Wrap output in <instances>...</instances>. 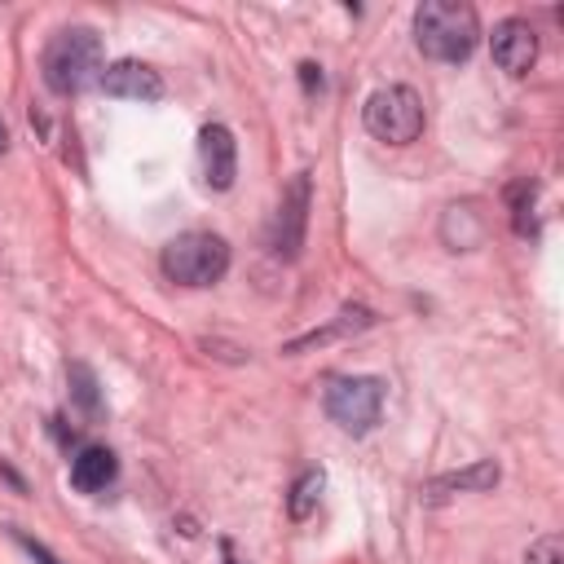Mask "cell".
<instances>
[{
	"instance_id": "obj_1",
	"label": "cell",
	"mask_w": 564,
	"mask_h": 564,
	"mask_svg": "<svg viewBox=\"0 0 564 564\" xmlns=\"http://www.w3.org/2000/svg\"><path fill=\"white\" fill-rule=\"evenodd\" d=\"M480 40V22L476 9L463 0H423L414 9V44L432 57V62H467L476 53Z\"/></svg>"
},
{
	"instance_id": "obj_2",
	"label": "cell",
	"mask_w": 564,
	"mask_h": 564,
	"mask_svg": "<svg viewBox=\"0 0 564 564\" xmlns=\"http://www.w3.org/2000/svg\"><path fill=\"white\" fill-rule=\"evenodd\" d=\"M101 35L93 26H62L53 31V40L44 44L40 57V75L57 97H75L88 84L101 79Z\"/></svg>"
},
{
	"instance_id": "obj_3",
	"label": "cell",
	"mask_w": 564,
	"mask_h": 564,
	"mask_svg": "<svg viewBox=\"0 0 564 564\" xmlns=\"http://www.w3.org/2000/svg\"><path fill=\"white\" fill-rule=\"evenodd\" d=\"M159 264H163V278L176 282V286H212L229 269V242L220 234L189 229V234H176L163 247Z\"/></svg>"
},
{
	"instance_id": "obj_4",
	"label": "cell",
	"mask_w": 564,
	"mask_h": 564,
	"mask_svg": "<svg viewBox=\"0 0 564 564\" xmlns=\"http://www.w3.org/2000/svg\"><path fill=\"white\" fill-rule=\"evenodd\" d=\"M361 123H366V132H370L375 141L410 145V141H419V132H423V97H419L410 84L375 88V93L366 97Z\"/></svg>"
},
{
	"instance_id": "obj_5",
	"label": "cell",
	"mask_w": 564,
	"mask_h": 564,
	"mask_svg": "<svg viewBox=\"0 0 564 564\" xmlns=\"http://www.w3.org/2000/svg\"><path fill=\"white\" fill-rule=\"evenodd\" d=\"M322 405H326V419H330L335 427L361 436V432H370V427L379 423V414H383V379H375V375H344V379H330Z\"/></svg>"
},
{
	"instance_id": "obj_6",
	"label": "cell",
	"mask_w": 564,
	"mask_h": 564,
	"mask_svg": "<svg viewBox=\"0 0 564 564\" xmlns=\"http://www.w3.org/2000/svg\"><path fill=\"white\" fill-rule=\"evenodd\" d=\"M304 229H308V172H295L291 185L282 189V203L273 212L269 225V251L282 260H295L304 247Z\"/></svg>"
},
{
	"instance_id": "obj_7",
	"label": "cell",
	"mask_w": 564,
	"mask_h": 564,
	"mask_svg": "<svg viewBox=\"0 0 564 564\" xmlns=\"http://www.w3.org/2000/svg\"><path fill=\"white\" fill-rule=\"evenodd\" d=\"M489 53L498 62V70L507 75H529V66L538 62V31L524 18H502L489 35Z\"/></svg>"
},
{
	"instance_id": "obj_8",
	"label": "cell",
	"mask_w": 564,
	"mask_h": 564,
	"mask_svg": "<svg viewBox=\"0 0 564 564\" xmlns=\"http://www.w3.org/2000/svg\"><path fill=\"white\" fill-rule=\"evenodd\" d=\"M198 172L212 189H229L238 176V141L225 123H207L198 132Z\"/></svg>"
},
{
	"instance_id": "obj_9",
	"label": "cell",
	"mask_w": 564,
	"mask_h": 564,
	"mask_svg": "<svg viewBox=\"0 0 564 564\" xmlns=\"http://www.w3.org/2000/svg\"><path fill=\"white\" fill-rule=\"evenodd\" d=\"M97 84H101V93L123 97V101H159V97H163V79H159V70L145 66V62H132V57L110 62V66L101 70Z\"/></svg>"
},
{
	"instance_id": "obj_10",
	"label": "cell",
	"mask_w": 564,
	"mask_h": 564,
	"mask_svg": "<svg viewBox=\"0 0 564 564\" xmlns=\"http://www.w3.org/2000/svg\"><path fill=\"white\" fill-rule=\"evenodd\" d=\"M498 463L494 458H480V463H471V467H463V471H445V476H432L427 485H423V502H445V498H454V494H485V489H494L498 485Z\"/></svg>"
},
{
	"instance_id": "obj_11",
	"label": "cell",
	"mask_w": 564,
	"mask_h": 564,
	"mask_svg": "<svg viewBox=\"0 0 564 564\" xmlns=\"http://www.w3.org/2000/svg\"><path fill=\"white\" fill-rule=\"evenodd\" d=\"M119 476V458L106 445H79L70 458V485L79 494H101L106 485H115Z\"/></svg>"
},
{
	"instance_id": "obj_12",
	"label": "cell",
	"mask_w": 564,
	"mask_h": 564,
	"mask_svg": "<svg viewBox=\"0 0 564 564\" xmlns=\"http://www.w3.org/2000/svg\"><path fill=\"white\" fill-rule=\"evenodd\" d=\"M441 238H445L454 251H471V247H480V238H485V220H480L476 203H454V207H445Z\"/></svg>"
},
{
	"instance_id": "obj_13",
	"label": "cell",
	"mask_w": 564,
	"mask_h": 564,
	"mask_svg": "<svg viewBox=\"0 0 564 564\" xmlns=\"http://www.w3.org/2000/svg\"><path fill=\"white\" fill-rule=\"evenodd\" d=\"M366 326H375V313L370 308H361V304H348L330 326H322V330H308V335H300V339H291L282 352H304V348H313V344H326V339H335V335H348V330H366Z\"/></svg>"
},
{
	"instance_id": "obj_14",
	"label": "cell",
	"mask_w": 564,
	"mask_h": 564,
	"mask_svg": "<svg viewBox=\"0 0 564 564\" xmlns=\"http://www.w3.org/2000/svg\"><path fill=\"white\" fill-rule=\"evenodd\" d=\"M66 379H70V401H75V405H79L88 419H101V383H97L93 366H84V361H70Z\"/></svg>"
},
{
	"instance_id": "obj_15",
	"label": "cell",
	"mask_w": 564,
	"mask_h": 564,
	"mask_svg": "<svg viewBox=\"0 0 564 564\" xmlns=\"http://www.w3.org/2000/svg\"><path fill=\"white\" fill-rule=\"evenodd\" d=\"M322 489H326V471H322V467H308V471L291 485V498H286L291 520H308L313 507H317V498H322Z\"/></svg>"
},
{
	"instance_id": "obj_16",
	"label": "cell",
	"mask_w": 564,
	"mask_h": 564,
	"mask_svg": "<svg viewBox=\"0 0 564 564\" xmlns=\"http://www.w3.org/2000/svg\"><path fill=\"white\" fill-rule=\"evenodd\" d=\"M533 185L529 181H520V185H511V225H516V234L520 238H529L533 234Z\"/></svg>"
},
{
	"instance_id": "obj_17",
	"label": "cell",
	"mask_w": 564,
	"mask_h": 564,
	"mask_svg": "<svg viewBox=\"0 0 564 564\" xmlns=\"http://www.w3.org/2000/svg\"><path fill=\"white\" fill-rule=\"evenodd\" d=\"M524 564H564V538L560 533H542L538 542H529Z\"/></svg>"
},
{
	"instance_id": "obj_18",
	"label": "cell",
	"mask_w": 564,
	"mask_h": 564,
	"mask_svg": "<svg viewBox=\"0 0 564 564\" xmlns=\"http://www.w3.org/2000/svg\"><path fill=\"white\" fill-rule=\"evenodd\" d=\"M13 538H18V546H22V551H26V555H31L35 564H62V560H57V555H53V551H48L44 542H35L31 533H22V529H13Z\"/></svg>"
},
{
	"instance_id": "obj_19",
	"label": "cell",
	"mask_w": 564,
	"mask_h": 564,
	"mask_svg": "<svg viewBox=\"0 0 564 564\" xmlns=\"http://www.w3.org/2000/svg\"><path fill=\"white\" fill-rule=\"evenodd\" d=\"M300 79H304V88H308V93H313V88H322V66L304 62V66H300Z\"/></svg>"
},
{
	"instance_id": "obj_20",
	"label": "cell",
	"mask_w": 564,
	"mask_h": 564,
	"mask_svg": "<svg viewBox=\"0 0 564 564\" xmlns=\"http://www.w3.org/2000/svg\"><path fill=\"white\" fill-rule=\"evenodd\" d=\"M4 145H9V128L0 123V150H4Z\"/></svg>"
}]
</instances>
